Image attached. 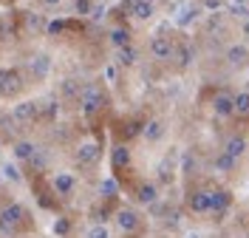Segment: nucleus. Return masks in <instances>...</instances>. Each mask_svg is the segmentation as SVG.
Listing matches in <instances>:
<instances>
[{
  "mask_svg": "<svg viewBox=\"0 0 249 238\" xmlns=\"http://www.w3.org/2000/svg\"><path fill=\"white\" fill-rule=\"evenodd\" d=\"M82 102H85V111H96L99 108V91L96 88H85L82 91Z\"/></svg>",
  "mask_w": 249,
  "mask_h": 238,
  "instance_id": "obj_5",
  "label": "nucleus"
},
{
  "mask_svg": "<svg viewBox=\"0 0 249 238\" xmlns=\"http://www.w3.org/2000/svg\"><path fill=\"white\" fill-rule=\"evenodd\" d=\"M150 51H153L156 60H167L173 54V43L167 40V37H156L153 43H150Z\"/></svg>",
  "mask_w": 249,
  "mask_h": 238,
  "instance_id": "obj_2",
  "label": "nucleus"
},
{
  "mask_svg": "<svg viewBox=\"0 0 249 238\" xmlns=\"http://www.w3.org/2000/svg\"><path fill=\"white\" fill-rule=\"evenodd\" d=\"M144 3H153V0H144Z\"/></svg>",
  "mask_w": 249,
  "mask_h": 238,
  "instance_id": "obj_22",
  "label": "nucleus"
},
{
  "mask_svg": "<svg viewBox=\"0 0 249 238\" xmlns=\"http://www.w3.org/2000/svg\"><path fill=\"white\" fill-rule=\"evenodd\" d=\"M31 150H34V147H31L29 142H20V145H17V156H20V159H29Z\"/></svg>",
  "mask_w": 249,
  "mask_h": 238,
  "instance_id": "obj_15",
  "label": "nucleus"
},
{
  "mask_svg": "<svg viewBox=\"0 0 249 238\" xmlns=\"http://www.w3.org/2000/svg\"><path fill=\"white\" fill-rule=\"evenodd\" d=\"M31 68H34L37 74H46V71H48V60H46V57H37V63H31Z\"/></svg>",
  "mask_w": 249,
  "mask_h": 238,
  "instance_id": "obj_14",
  "label": "nucleus"
},
{
  "mask_svg": "<svg viewBox=\"0 0 249 238\" xmlns=\"http://www.w3.org/2000/svg\"><path fill=\"white\" fill-rule=\"evenodd\" d=\"M213 108H215L218 116H230V113H235L232 96H230V94H215V99H213Z\"/></svg>",
  "mask_w": 249,
  "mask_h": 238,
  "instance_id": "obj_3",
  "label": "nucleus"
},
{
  "mask_svg": "<svg viewBox=\"0 0 249 238\" xmlns=\"http://www.w3.org/2000/svg\"><path fill=\"white\" fill-rule=\"evenodd\" d=\"M46 3H60V0H46Z\"/></svg>",
  "mask_w": 249,
  "mask_h": 238,
  "instance_id": "obj_21",
  "label": "nucleus"
},
{
  "mask_svg": "<svg viewBox=\"0 0 249 238\" xmlns=\"http://www.w3.org/2000/svg\"><path fill=\"white\" fill-rule=\"evenodd\" d=\"M110 40H113V43H116L119 48H122V46H130V37H127V32H122V29H116Z\"/></svg>",
  "mask_w": 249,
  "mask_h": 238,
  "instance_id": "obj_11",
  "label": "nucleus"
},
{
  "mask_svg": "<svg viewBox=\"0 0 249 238\" xmlns=\"http://www.w3.org/2000/svg\"><path fill=\"white\" fill-rule=\"evenodd\" d=\"M34 113H37V105L34 102H20L15 108V119H31Z\"/></svg>",
  "mask_w": 249,
  "mask_h": 238,
  "instance_id": "obj_6",
  "label": "nucleus"
},
{
  "mask_svg": "<svg viewBox=\"0 0 249 238\" xmlns=\"http://www.w3.org/2000/svg\"><path fill=\"white\" fill-rule=\"evenodd\" d=\"M133 15H136V17H142V20L153 17V3H144V0H136V3H133Z\"/></svg>",
  "mask_w": 249,
  "mask_h": 238,
  "instance_id": "obj_7",
  "label": "nucleus"
},
{
  "mask_svg": "<svg viewBox=\"0 0 249 238\" xmlns=\"http://www.w3.org/2000/svg\"><path fill=\"white\" fill-rule=\"evenodd\" d=\"M79 159H82V162H93V159H96V147H93V145H85V147L79 150Z\"/></svg>",
  "mask_w": 249,
  "mask_h": 238,
  "instance_id": "obj_13",
  "label": "nucleus"
},
{
  "mask_svg": "<svg viewBox=\"0 0 249 238\" xmlns=\"http://www.w3.org/2000/svg\"><path fill=\"white\" fill-rule=\"evenodd\" d=\"M218 3H221V0H207V6H213V9H218Z\"/></svg>",
  "mask_w": 249,
  "mask_h": 238,
  "instance_id": "obj_19",
  "label": "nucleus"
},
{
  "mask_svg": "<svg viewBox=\"0 0 249 238\" xmlns=\"http://www.w3.org/2000/svg\"><path fill=\"white\" fill-rule=\"evenodd\" d=\"M77 9L79 12H88L91 9V0H77Z\"/></svg>",
  "mask_w": 249,
  "mask_h": 238,
  "instance_id": "obj_18",
  "label": "nucleus"
},
{
  "mask_svg": "<svg viewBox=\"0 0 249 238\" xmlns=\"http://www.w3.org/2000/svg\"><path fill=\"white\" fill-rule=\"evenodd\" d=\"M161 133H164V128H161V122H147V128H144V136L147 139H161Z\"/></svg>",
  "mask_w": 249,
  "mask_h": 238,
  "instance_id": "obj_9",
  "label": "nucleus"
},
{
  "mask_svg": "<svg viewBox=\"0 0 249 238\" xmlns=\"http://www.w3.org/2000/svg\"><path fill=\"white\" fill-rule=\"evenodd\" d=\"M113 159H116V165H127V162H130V156H127V150H124V147H119V150L113 153Z\"/></svg>",
  "mask_w": 249,
  "mask_h": 238,
  "instance_id": "obj_16",
  "label": "nucleus"
},
{
  "mask_svg": "<svg viewBox=\"0 0 249 238\" xmlns=\"http://www.w3.org/2000/svg\"><path fill=\"white\" fill-rule=\"evenodd\" d=\"M57 187H60V190H68V187H71V179H68V176H57Z\"/></svg>",
  "mask_w": 249,
  "mask_h": 238,
  "instance_id": "obj_17",
  "label": "nucleus"
},
{
  "mask_svg": "<svg viewBox=\"0 0 249 238\" xmlns=\"http://www.w3.org/2000/svg\"><path fill=\"white\" fill-rule=\"evenodd\" d=\"M232 105L238 113H249V94H238L232 96Z\"/></svg>",
  "mask_w": 249,
  "mask_h": 238,
  "instance_id": "obj_10",
  "label": "nucleus"
},
{
  "mask_svg": "<svg viewBox=\"0 0 249 238\" xmlns=\"http://www.w3.org/2000/svg\"><path fill=\"white\" fill-rule=\"evenodd\" d=\"M244 147H247V142L235 136V139H230V142H227V156H241V153H244Z\"/></svg>",
  "mask_w": 249,
  "mask_h": 238,
  "instance_id": "obj_8",
  "label": "nucleus"
},
{
  "mask_svg": "<svg viewBox=\"0 0 249 238\" xmlns=\"http://www.w3.org/2000/svg\"><path fill=\"white\" fill-rule=\"evenodd\" d=\"M244 32H247V37H249V20H247V26H244Z\"/></svg>",
  "mask_w": 249,
  "mask_h": 238,
  "instance_id": "obj_20",
  "label": "nucleus"
},
{
  "mask_svg": "<svg viewBox=\"0 0 249 238\" xmlns=\"http://www.w3.org/2000/svg\"><path fill=\"white\" fill-rule=\"evenodd\" d=\"M20 88V74L17 71H0V96H9Z\"/></svg>",
  "mask_w": 249,
  "mask_h": 238,
  "instance_id": "obj_1",
  "label": "nucleus"
},
{
  "mask_svg": "<svg viewBox=\"0 0 249 238\" xmlns=\"http://www.w3.org/2000/svg\"><path fill=\"white\" fill-rule=\"evenodd\" d=\"M247 57H249V51L244 46H232L230 51H227V60H230L232 65H244L247 63Z\"/></svg>",
  "mask_w": 249,
  "mask_h": 238,
  "instance_id": "obj_4",
  "label": "nucleus"
},
{
  "mask_svg": "<svg viewBox=\"0 0 249 238\" xmlns=\"http://www.w3.org/2000/svg\"><path fill=\"white\" fill-rule=\"evenodd\" d=\"M122 63H124V65L136 63V48H130V46H122Z\"/></svg>",
  "mask_w": 249,
  "mask_h": 238,
  "instance_id": "obj_12",
  "label": "nucleus"
}]
</instances>
